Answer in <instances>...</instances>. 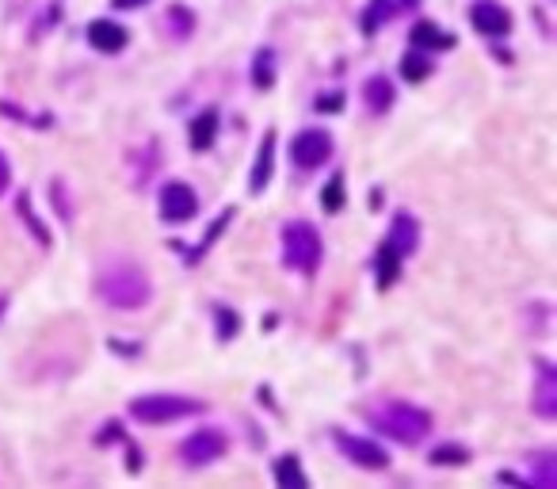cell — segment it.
Returning <instances> with one entry per match:
<instances>
[{
	"label": "cell",
	"mask_w": 557,
	"mask_h": 489,
	"mask_svg": "<svg viewBox=\"0 0 557 489\" xmlns=\"http://www.w3.org/2000/svg\"><path fill=\"white\" fill-rule=\"evenodd\" d=\"M290 157L298 168H317L332 157V134L329 131H302L290 142Z\"/></svg>",
	"instance_id": "8992f818"
},
{
	"label": "cell",
	"mask_w": 557,
	"mask_h": 489,
	"mask_svg": "<svg viewBox=\"0 0 557 489\" xmlns=\"http://www.w3.org/2000/svg\"><path fill=\"white\" fill-rule=\"evenodd\" d=\"M432 462L436 466H462V462H469V452L458 448V443H443V448L432 452Z\"/></svg>",
	"instance_id": "cb8c5ba5"
},
{
	"label": "cell",
	"mask_w": 557,
	"mask_h": 489,
	"mask_svg": "<svg viewBox=\"0 0 557 489\" xmlns=\"http://www.w3.org/2000/svg\"><path fill=\"white\" fill-rule=\"evenodd\" d=\"M344 199H348V191H344V173H336V176L325 184V191H321V207H325L329 215H336V210L344 207Z\"/></svg>",
	"instance_id": "7402d4cb"
},
{
	"label": "cell",
	"mask_w": 557,
	"mask_h": 489,
	"mask_svg": "<svg viewBox=\"0 0 557 489\" xmlns=\"http://www.w3.org/2000/svg\"><path fill=\"white\" fill-rule=\"evenodd\" d=\"M115 8H122V12H131V8H142V5H149V0H111Z\"/></svg>",
	"instance_id": "f1b7e54d"
},
{
	"label": "cell",
	"mask_w": 557,
	"mask_h": 489,
	"mask_svg": "<svg viewBox=\"0 0 557 489\" xmlns=\"http://www.w3.org/2000/svg\"><path fill=\"white\" fill-rule=\"evenodd\" d=\"M336 448L344 452L355 466H363V471H385V466H390V455H385V448H378L374 440H359V436L336 432Z\"/></svg>",
	"instance_id": "ba28073f"
},
{
	"label": "cell",
	"mask_w": 557,
	"mask_h": 489,
	"mask_svg": "<svg viewBox=\"0 0 557 489\" xmlns=\"http://www.w3.org/2000/svg\"><path fill=\"white\" fill-rule=\"evenodd\" d=\"M534 409H539V417H546V420L557 417V378H553V367L550 364H542L539 390H534Z\"/></svg>",
	"instance_id": "4fadbf2b"
},
{
	"label": "cell",
	"mask_w": 557,
	"mask_h": 489,
	"mask_svg": "<svg viewBox=\"0 0 557 489\" xmlns=\"http://www.w3.org/2000/svg\"><path fill=\"white\" fill-rule=\"evenodd\" d=\"M218 112L214 108H206L203 115H195L191 119V126H187V142H191V150H210L214 145V138H218Z\"/></svg>",
	"instance_id": "8fae6325"
},
{
	"label": "cell",
	"mask_w": 557,
	"mask_h": 489,
	"mask_svg": "<svg viewBox=\"0 0 557 489\" xmlns=\"http://www.w3.org/2000/svg\"><path fill=\"white\" fill-rule=\"evenodd\" d=\"M173 24H176V31L184 38V35H191V27H195V16H187L184 8H173Z\"/></svg>",
	"instance_id": "4316f807"
},
{
	"label": "cell",
	"mask_w": 557,
	"mask_h": 489,
	"mask_svg": "<svg viewBox=\"0 0 557 489\" xmlns=\"http://www.w3.org/2000/svg\"><path fill=\"white\" fill-rule=\"evenodd\" d=\"M469 19H474V27L489 38H504L511 31V16L497 5V0H478V5L469 8Z\"/></svg>",
	"instance_id": "9c48e42d"
},
{
	"label": "cell",
	"mask_w": 557,
	"mask_h": 489,
	"mask_svg": "<svg viewBox=\"0 0 557 489\" xmlns=\"http://www.w3.org/2000/svg\"><path fill=\"white\" fill-rule=\"evenodd\" d=\"M363 100H367V108H371L374 115L390 112V103H394V84L385 80V77H371L367 84H363Z\"/></svg>",
	"instance_id": "ac0fdd59"
},
{
	"label": "cell",
	"mask_w": 557,
	"mask_h": 489,
	"mask_svg": "<svg viewBox=\"0 0 557 489\" xmlns=\"http://www.w3.org/2000/svg\"><path fill=\"white\" fill-rule=\"evenodd\" d=\"M195 210H199V199H195V191H191V184L168 180L161 187V218L164 222H173V226L191 222V218H195Z\"/></svg>",
	"instance_id": "5b68a950"
},
{
	"label": "cell",
	"mask_w": 557,
	"mask_h": 489,
	"mask_svg": "<svg viewBox=\"0 0 557 489\" xmlns=\"http://www.w3.org/2000/svg\"><path fill=\"white\" fill-rule=\"evenodd\" d=\"M413 42H416V50H451L455 47V35H447L443 27H436V24H416L413 27Z\"/></svg>",
	"instance_id": "9a60e30c"
},
{
	"label": "cell",
	"mask_w": 557,
	"mask_h": 489,
	"mask_svg": "<svg viewBox=\"0 0 557 489\" xmlns=\"http://www.w3.org/2000/svg\"><path fill=\"white\" fill-rule=\"evenodd\" d=\"M390 241L401 257H409V252H416V245H420V229H416V222H413V215H397L394 218V229H390Z\"/></svg>",
	"instance_id": "5bb4252c"
},
{
	"label": "cell",
	"mask_w": 557,
	"mask_h": 489,
	"mask_svg": "<svg viewBox=\"0 0 557 489\" xmlns=\"http://www.w3.org/2000/svg\"><path fill=\"white\" fill-rule=\"evenodd\" d=\"M427 73H432V58H427L424 50H413V54H405V58H401V77L409 80V84L427 80Z\"/></svg>",
	"instance_id": "ffe728a7"
},
{
	"label": "cell",
	"mask_w": 557,
	"mask_h": 489,
	"mask_svg": "<svg viewBox=\"0 0 557 489\" xmlns=\"http://www.w3.org/2000/svg\"><path fill=\"white\" fill-rule=\"evenodd\" d=\"M271 168H275V131H268L264 142H260V154H256V165H252V173H248V187L264 191L268 180H271Z\"/></svg>",
	"instance_id": "7c38bea8"
},
{
	"label": "cell",
	"mask_w": 557,
	"mask_h": 489,
	"mask_svg": "<svg viewBox=\"0 0 557 489\" xmlns=\"http://www.w3.org/2000/svg\"><path fill=\"white\" fill-rule=\"evenodd\" d=\"M214 329H218L222 340H233V336H237V329H241V317L233 314L229 306H214Z\"/></svg>",
	"instance_id": "603a6c76"
},
{
	"label": "cell",
	"mask_w": 557,
	"mask_h": 489,
	"mask_svg": "<svg viewBox=\"0 0 557 489\" xmlns=\"http://www.w3.org/2000/svg\"><path fill=\"white\" fill-rule=\"evenodd\" d=\"M534 485H542V489H553L557 485V462H553V455H539L534 459Z\"/></svg>",
	"instance_id": "d4e9b609"
},
{
	"label": "cell",
	"mask_w": 557,
	"mask_h": 489,
	"mask_svg": "<svg viewBox=\"0 0 557 489\" xmlns=\"http://www.w3.org/2000/svg\"><path fill=\"white\" fill-rule=\"evenodd\" d=\"M367 420L378 432L394 436L401 443H420L427 432H432V417L416 406H409V401H385V406H378V409H367Z\"/></svg>",
	"instance_id": "7a4b0ae2"
},
{
	"label": "cell",
	"mask_w": 557,
	"mask_h": 489,
	"mask_svg": "<svg viewBox=\"0 0 557 489\" xmlns=\"http://www.w3.org/2000/svg\"><path fill=\"white\" fill-rule=\"evenodd\" d=\"M394 16H397V0H371V5L363 8L359 27H363V35H374L382 24H390Z\"/></svg>",
	"instance_id": "2e32d148"
},
{
	"label": "cell",
	"mask_w": 557,
	"mask_h": 489,
	"mask_svg": "<svg viewBox=\"0 0 557 489\" xmlns=\"http://www.w3.org/2000/svg\"><path fill=\"white\" fill-rule=\"evenodd\" d=\"M283 264L294 271L313 275L321 264V238L310 222H290L283 229Z\"/></svg>",
	"instance_id": "277c9868"
},
{
	"label": "cell",
	"mask_w": 557,
	"mask_h": 489,
	"mask_svg": "<svg viewBox=\"0 0 557 489\" xmlns=\"http://www.w3.org/2000/svg\"><path fill=\"white\" fill-rule=\"evenodd\" d=\"M199 409H203V401L184 398V394H142L131 401V417L142 424H168V420L191 417Z\"/></svg>",
	"instance_id": "3957f363"
},
{
	"label": "cell",
	"mask_w": 557,
	"mask_h": 489,
	"mask_svg": "<svg viewBox=\"0 0 557 489\" xmlns=\"http://www.w3.org/2000/svg\"><path fill=\"white\" fill-rule=\"evenodd\" d=\"M340 108H344V96L340 92H325L317 100V112H340Z\"/></svg>",
	"instance_id": "83f0119b"
},
{
	"label": "cell",
	"mask_w": 557,
	"mask_h": 489,
	"mask_svg": "<svg viewBox=\"0 0 557 489\" xmlns=\"http://www.w3.org/2000/svg\"><path fill=\"white\" fill-rule=\"evenodd\" d=\"M0 310H5V299H0Z\"/></svg>",
	"instance_id": "1f68e13d"
},
{
	"label": "cell",
	"mask_w": 557,
	"mask_h": 489,
	"mask_svg": "<svg viewBox=\"0 0 557 489\" xmlns=\"http://www.w3.org/2000/svg\"><path fill=\"white\" fill-rule=\"evenodd\" d=\"M397 8H416V0H401V5Z\"/></svg>",
	"instance_id": "4dcf8cb0"
},
{
	"label": "cell",
	"mask_w": 557,
	"mask_h": 489,
	"mask_svg": "<svg viewBox=\"0 0 557 489\" xmlns=\"http://www.w3.org/2000/svg\"><path fill=\"white\" fill-rule=\"evenodd\" d=\"M222 452H226V432H218V429H199L180 443V459L191 462V466H206Z\"/></svg>",
	"instance_id": "52a82bcc"
},
{
	"label": "cell",
	"mask_w": 557,
	"mask_h": 489,
	"mask_svg": "<svg viewBox=\"0 0 557 489\" xmlns=\"http://www.w3.org/2000/svg\"><path fill=\"white\" fill-rule=\"evenodd\" d=\"M275 482L278 485H290V489H306V474H302V466H298L294 455L275 459Z\"/></svg>",
	"instance_id": "44dd1931"
},
{
	"label": "cell",
	"mask_w": 557,
	"mask_h": 489,
	"mask_svg": "<svg viewBox=\"0 0 557 489\" xmlns=\"http://www.w3.org/2000/svg\"><path fill=\"white\" fill-rule=\"evenodd\" d=\"M252 84H256V89H271V84H275V50L271 47L256 50V58H252Z\"/></svg>",
	"instance_id": "d6986e66"
},
{
	"label": "cell",
	"mask_w": 557,
	"mask_h": 489,
	"mask_svg": "<svg viewBox=\"0 0 557 489\" xmlns=\"http://www.w3.org/2000/svg\"><path fill=\"white\" fill-rule=\"evenodd\" d=\"M8 187V161H5V154H0V191Z\"/></svg>",
	"instance_id": "f546056e"
},
{
	"label": "cell",
	"mask_w": 557,
	"mask_h": 489,
	"mask_svg": "<svg viewBox=\"0 0 557 489\" xmlns=\"http://www.w3.org/2000/svg\"><path fill=\"white\" fill-rule=\"evenodd\" d=\"M96 291H100V299L115 310H142L149 303V294H153L149 275L138 264H126V260L107 264L96 275Z\"/></svg>",
	"instance_id": "6da1fadb"
},
{
	"label": "cell",
	"mask_w": 557,
	"mask_h": 489,
	"mask_svg": "<svg viewBox=\"0 0 557 489\" xmlns=\"http://www.w3.org/2000/svg\"><path fill=\"white\" fill-rule=\"evenodd\" d=\"M89 42L100 54H119L131 42V31L111 24V19H96V24H89Z\"/></svg>",
	"instance_id": "30bf717a"
},
{
	"label": "cell",
	"mask_w": 557,
	"mask_h": 489,
	"mask_svg": "<svg viewBox=\"0 0 557 489\" xmlns=\"http://www.w3.org/2000/svg\"><path fill=\"white\" fill-rule=\"evenodd\" d=\"M19 215H24L27 218V226H31V233H35V238L42 241V245H50V233H47V226H42L35 215H31V203H27V196H19Z\"/></svg>",
	"instance_id": "484cf974"
},
{
	"label": "cell",
	"mask_w": 557,
	"mask_h": 489,
	"mask_svg": "<svg viewBox=\"0 0 557 489\" xmlns=\"http://www.w3.org/2000/svg\"><path fill=\"white\" fill-rule=\"evenodd\" d=\"M374 260H378V283L382 287H394L397 283V275H401V252L390 245V241H382L378 252H374Z\"/></svg>",
	"instance_id": "e0dca14e"
}]
</instances>
